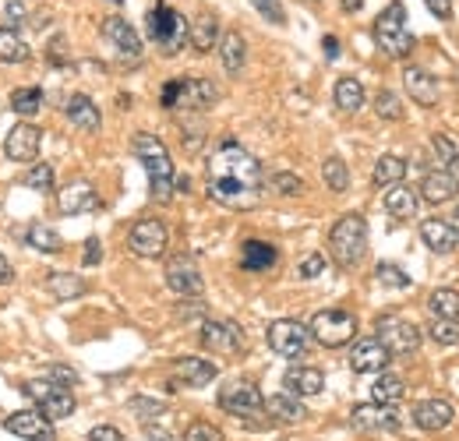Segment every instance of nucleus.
I'll use <instances>...</instances> for the list:
<instances>
[{
    "label": "nucleus",
    "instance_id": "f257e3e1",
    "mask_svg": "<svg viewBox=\"0 0 459 441\" xmlns=\"http://www.w3.org/2000/svg\"><path fill=\"white\" fill-rule=\"evenodd\" d=\"M209 198L226 208H255L262 201V163L237 145L234 138L219 142V149L209 156Z\"/></svg>",
    "mask_w": 459,
    "mask_h": 441
},
{
    "label": "nucleus",
    "instance_id": "f03ea898",
    "mask_svg": "<svg viewBox=\"0 0 459 441\" xmlns=\"http://www.w3.org/2000/svg\"><path fill=\"white\" fill-rule=\"evenodd\" d=\"M131 152L138 156V163H142L145 174H149V191H152V198H156V201H170V198H174V163H170L167 145H163L156 135L138 131V135L131 138Z\"/></svg>",
    "mask_w": 459,
    "mask_h": 441
},
{
    "label": "nucleus",
    "instance_id": "7ed1b4c3",
    "mask_svg": "<svg viewBox=\"0 0 459 441\" xmlns=\"http://www.w3.org/2000/svg\"><path fill=\"white\" fill-rule=\"evenodd\" d=\"M187 18H184L177 7H170L167 0H160L149 14H145V32L149 39L160 46L163 57H177L184 46H187Z\"/></svg>",
    "mask_w": 459,
    "mask_h": 441
},
{
    "label": "nucleus",
    "instance_id": "20e7f679",
    "mask_svg": "<svg viewBox=\"0 0 459 441\" xmlns=\"http://www.w3.org/2000/svg\"><path fill=\"white\" fill-rule=\"evenodd\" d=\"M329 251H332V258H336L340 268L361 265L367 251V223L361 212H347V216L336 219L332 233H329Z\"/></svg>",
    "mask_w": 459,
    "mask_h": 441
},
{
    "label": "nucleus",
    "instance_id": "39448f33",
    "mask_svg": "<svg viewBox=\"0 0 459 441\" xmlns=\"http://www.w3.org/2000/svg\"><path fill=\"white\" fill-rule=\"evenodd\" d=\"M374 43H378L381 53H389V57H396V61H403V57L414 53V36H410V29H406V7H403L399 0L389 4V7L374 18Z\"/></svg>",
    "mask_w": 459,
    "mask_h": 441
},
{
    "label": "nucleus",
    "instance_id": "423d86ee",
    "mask_svg": "<svg viewBox=\"0 0 459 441\" xmlns=\"http://www.w3.org/2000/svg\"><path fill=\"white\" fill-rule=\"evenodd\" d=\"M219 99V88L209 78H174L160 92L163 110H209Z\"/></svg>",
    "mask_w": 459,
    "mask_h": 441
},
{
    "label": "nucleus",
    "instance_id": "0eeeda50",
    "mask_svg": "<svg viewBox=\"0 0 459 441\" xmlns=\"http://www.w3.org/2000/svg\"><path fill=\"white\" fill-rule=\"evenodd\" d=\"M307 332H311V339H318L322 347L340 350V347L354 343V336H357V318H354L350 311H343V307H325V311H318V314L311 318Z\"/></svg>",
    "mask_w": 459,
    "mask_h": 441
},
{
    "label": "nucleus",
    "instance_id": "6e6552de",
    "mask_svg": "<svg viewBox=\"0 0 459 441\" xmlns=\"http://www.w3.org/2000/svg\"><path fill=\"white\" fill-rule=\"evenodd\" d=\"M21 392H25V399H32L36 403V410L46 417V421H64V417H71L75 413V392L71 388H64V385H53L50 378H36V381H25L21 385Z\"/></svg>",
    "mask_w": 459,
    "mask_h": 441
},
{
    "label": "nucleus",
    "instance_id": "1a4fd4ad",
    "mask_svg": "<svg viewBox=\"0 0 459 441\" xmlns=\"http://www.w3.org/2000/svg\"><path fill=\"white\" fill-rule=\"evenodd\" d=\"M378 343L385 347V350L392 353V356H406V353H417L421 347V329L414 325V322H406V318H399V314H385V318H378Z\"/></svg>",
    "mask_w": 459,
    "mask_h": 441
},
{
    "label": "nucleus",
    "instance_id": "9d476101",
    "mask_svg": "<svg viewBox=\"0 0 459 441\" xmlns=\"http://www.w3.org/2000/svg\"><path fill=\"white\" fill-rule=\"evenodd\" d=\"M167 244H170L167 223L163 219H152V216L138 219L131 226V233H127V248L138 258H160V255H167Z\"/></svg>",
    "mask_w": 459,
    "mask_h": 441
},
{
    "label": "nucleus",
    "instance_id": "9b49d317",
    "mask_svg": "<svg viewBox=\"0 0 459 441\" xmlns=\"http://www.w3.org/2000/svg\"><path fill=\"white\" fill-rule=\"evenodd\" d=\"M266 339H269L273 353L286 356V360L304 356L307 347H311V332H307V325H300L297 318H279V322H273L269 332H266Z\"/></svg>",
    "mask_w": 459,
    "mask_h": 441
},
{
    "label": "nucleus",
    "instance_id": "f8f14e48",
    "mask_svg": "<svg viewBox=\"0 0 459 441\" xmlns=\"http://www.w3.org/2000/svg\"><path fill=\"white\" fill-rule=\"evenodd\" d=\"M262 406H266V396L248 381H234V385H226L219 392V410H226L230 417L248 421V417H258Z\"/></svg>",
    "mask_w": 459,
    "mask_h": 441
},
{
    "label": "nucleus",
    "instance_id": "ddd939ff",
    "mask_svg": "<svg viewBox=\"0 0 459 441\" xmlns=\"http://www.w3.org/2000/svg\"><path fill=\"white\" fill-rule=\"evenodd\" d=\"M201 347L223 353V356H234V353L244 350V332L230 318H212V322H201Z\"/></svg>",
    "mask_w": 459,
    "mask_h": 441
},
{
    "label": "nucleus",
    "instance_id": "4468645a",
    "mask_svg": "<svg viewBox=\"0 0 459 441\" xmlns=\"http://www.w3.org/2000/svg\"><path fill=\"white\" fill-rule=\"evenodd\" d=\"M39 142H43V131L32 127V124H14L4 138V156L11 163H36L39 156Z\"/></svg>",
    "mask_w": 459,
    "mask_h": 441
},
{
    "label": "nucleus",
    "instance_id": "2eb2a0df",
    "mask_svg": "<svg viewBox=\"0 0 459 441\" xmlns=\"http://www.w3.org/2000/svg\"><path fill=\"white\" fill-rule=\"evenodd\" d=\"M4 428L25 441H57L53 421H46L39 410H18V413L4 417Z\"/></svg>",
    "mask_w": 459,
    "mask_h": 441
},
{
    "label": "nucleus",
    "instance_id": "dca6fc26",
    "mask_svg": "<svg viewBox=\"0 0 459 441\" xmlns=\"http://www.w3.org/2000/svg\"><path fill=\"white\" fill-rule=\"evenodd\" d=\"M350 424L357 431H399L403 417L396 406H381V403H367V406H354Z\"/></svg>",
    "mask_w": 459,
    "mask_h": 441
},
{
    "label": "nucleus",
    "instance_id": "f3484780",
    "mask_svg": "<svg viewBox=\"0 0 459 441\" xmlns=\"http://www.w3.org/2000/svg\"><path fill=\"white\" fill-rule=\"evenodd\" d=\"M102 36L117 46V53L124 57V61H142V36L135 32V25L131 21H124V18H102Z\"/></svg>",
    "mask_w": 459,
    "mask_h": 441
},
{
    "label": "nucleus",
    "instance_id": "a211bd4d",
    "mask_svg": "<svg viewBox=\"0 0 459 441\" xmlns=\"http://www.w3.org/2000/svg\"><path fill=\"white\" fill-rule=\"evenodd\" d=\"M389 360H392V353L378 343V336L357 339L354 350H350V367H354L357 374H381V371L389 367Z\"/></svg>",
    "mask_w": 459,
    "mask_h": 441
},
{
    "label": "nucleus",
    "instance_id": "6ab92c4d",
    "mask_svg": "<svg viewBox=\"0 0 459 441\" xmlns=\"http://www.w3.org/2000/svg\"><path fill=\"white\" fill-rule=\"evenodd\" d=\"M167 286L177 293V297H201L205 290V279L198 272V265L191 258H174L167 265Z\"/></svg>",
    "mask_w": 459,
    "mask_h": 441
},
{
    "label": "nucleus",
    "instance_id": "aec40b11",
    "mask_svg": "<svg viewBox=\"0 0 459 441\" xmlns=\"http://www.w3.org/2000/svg\"><path fill=\"white\" fill-rule=\"evenodd\" d=\"M453 417H456V410L446 399H421L414 406V424L421 431H446L453 424Z\"/></svg>",
    "mask_w": 459,
    "mask_h": 441
},
{
    "label": "nucleus",
    "instance_id": "412c9836",
    "mask_svg": "<svg viewBox=\"0 0 459 441\" xmlns=\"http://www.w3.org/2000/svg\"><path fill=\"white\" fill-rule=\"evenodd\" d=\"M57 205H61L64 216H82V212H95L99 208V194L92 191L89 180H71L68 187H61Z\"/></svg>",
    "mask_w": 459,
    "mask_h": 441
},
{
    "label": "nucleus",
    "instance_id": "4be33fe9",
    "mask_svg": "<svg viewBox=\"0 0 459 441\" xmlns=\"http://www.w3.org/2000/svg\"><path fill=\"white\" fill-rule=\"evenodd\" d=\"M459 194V180L453 170H446V167H439V170H428L424 180H421V198L428 201V205H442V201H449V198H456Z\"/></svg>",
    "mask_w": 459,
    "mask_h": 441
},
{
    "label": "nucleus",
    "instance_id": "5701e85b",
    "mask_svg": "<svg viewBox=\"0 0 459 441\" xmlns=\"http://www.w3.org/2000/svg\"><path fill=\"white\" fill-rule=\"evenodd\" d=\"M174 374H177V381H184L187 388H205L219 374V367L212 360H201V356H177L174 360Z\"/></svg>",
    "mask_w": 459,
    "mask_h": 441
},
{
    "label": "nucleus",
    "instance_id": "b1692460",
    "mask_svg": "<svg viewBox=\"0 0 459 441\" xmlns=\"http://www.w3.org/2000/svg\"><path fill=\"white\" fill-rule=\"evenodd\" d=\"M283 388H286V396H297V399L318 396L325 388V374L318 367H290L283 374Z\"/></svg>",
    "mask_w": 459,
    "mask_h": 441
},
{
    "label": "nucleus",
    "instance_id": "393cba45",
    "mask_svg": "<svg viewBox=\"0 0 459 441\" xmlns=\"http://www.w3.org/2000/svg\"><path fill=\"white\" fill-rule=\"evenodd\" d=\"M403 86H406L414 102H421V106H439V82H435L424 68L410 64V68L403 71Z\"/></svg>",
    "mask_w": 459,
    "mask_h": 441
},
{
    "label": "nucleus",
    "instance_id": "a878e982",
    "mask_svg": "<svg viewBox=\"0 0 459 441\" xmlns=\"http://www.w3.org/2000/svg\"><path fill=\"white\" fill-rule=\"evenodd\" d=\"M421 241L435 251V255H449V251H456V230H453V223L449 219H424L421 223Z\"/></svg>",
    "mask_w": 459,
    "mask_h": 441
},
{
    "label": "nucleus",
    "instance_id": "bb28decb",
    "mask_svg": "<svg viewBox=\"0 0 459 441\" xmlns=\"http://www.w3.org/2000/svg\"><path fill=\"white\" fill-rule=\"evenodd\" d=\"M64 113H68V120L78 127V131H99L102 127V117H99V106L92 102L86 92H75L71 99H68V106H64Z\"/></svg>",
    "mask_w": 459,
    "mask_h": 441
},
{
    "label": "nucleus",
    "instance_id": "cd10ccee",
    "mask_svg": "<svg viewBox=\"0 0 459 441\" xmlns=\"http://www.w3.org/2000/svg\"><path fill=\"white\" fill-rule=\"evenodd\" d=\"M216 50H219V61H223V68L230 75H241L244 71V64H248V43H244L241 32H223L219 43H216Z\"/></svg>",
    "mask_w": 459,
    "mask_h": 441
},
{
    "label": "nucleus",
    "instance_id": "c85d7f7f",
    "mask_svg": "<svg viewBox=\"0 0 459 441\" xmlns=\"http://www.w3.org/2000/svg\"><path fill=\"white\" fill-rule=\"evenodd\" d=\"M385 212L396 219V223H410L417 216V194L406 187V184H392L385 191Z\"/></svg>",
    "mask_w": 459,
    "mask_h": 441
},
{
    "label": "nucleus",
    "instance_id": "c756f323",
    "mask_svg": "<svg viewBox=\"0 0 459 441\" xmlns=\"http://www.w3.org/2000/svg\"><path fill=\"white\" fill-rule=\"evenodd\" d=\"M262 410H266L273 421H279V424H300V421L307 417L304 403H300L297 396H286V392H275V396H269Z\"/></svg>",
    "mask_w": 459,
    "mask_h": 441
},
{
    "label": "nucleus",
    "instance_id": "7c9ffc66",
    "mask_svg": "<svg viewBox=\"0 0 459 441\" xmlns=\"http://www.w3.org/2000/svg\"><path fill=\"white\" fill-rule=\"evenodd\" d=\"M279 262V251H275L269 241H244L241 248V268L248 272H269Z\"/></svg>",
    "mask_w": 459,
    "mask_h": 441
},
{
    "label": "nucleus",
    "instance_id": "2f4dec72",
    "mask_svg": "<svg viewBox=\"0 0 459 441\" xmlns=\"http://www.w3.org/2000/svg\"><path fill=\"white\" fill-rule=\"evenodd\" d=\"M21 241H25L29 248L43 251V255H61V251H64L61 233H57L53 226H46V223H32V226H25V230H21Z\"/></svg>",
    "mask_w": 459,
    "mask_h": 441
},
{
    "label": "nucleus",
    "instance_id": "473e14b6",
    "mask_svg": "<svg viewBox=\"0 0 459 441\" xmlns=\"http://www.w3.org/2000/svg\"><path fill=\"white\" fill-rule=\"evenodd\" d=\"M187 43L194 46V53H212L216 43H219V25H216V18H212V14L194 18V25L187 29Z\"/></svg>",
    "mask_w": 459,
    "mask_h": 441
},
{
    "label": "nucleus",
    "instance_id": "72a5a7b5",
    "mask_svg": "<svg viewBox=\"0 0 459 441\" xmlns=\"http://www.w3.org/2000/svg\"><path fill=\"white\" fill-rule=\"evenodd\" d=\"M46 290H50L57 300H75V297H82L89 286H86L82 275H71V272H50Z\"/></svg>",
    "mask_w": 459,
    "mask_h": 441
},
{
    "label": "nucleus",
    "instance_id": "f704fd0d",
    "mask_svg": "<svg viewBox=\"0 0 459 441\" xmlns=\"http://www.w3.org/2000/svg\"><path fill=\"white\" fill-rule=\"evenodd\" d=\"M32 57L29 43L14 29H0V64H25Z\"/></svg>",
    "mask_w": 459,
    "mask_h": 441
},
{
    "label": "nucleus",
    "instance_id": "c9c22d12",
    "mask_svg": "<svg viewBox=\"0 0 459 441\" xmlns=\"http://www.w3.org/2000/svg\"><path fill=\"white\" fill-rule=\"evenodd\" d=\"M332 99H336V106H340L343 113H357V110L365 106V86H361L357 78H340Z\"/></svg>",
    "mask_w": 459,
    "mask_h": 441
},
{
    "label": "nucleus",
    "instance_id": "e433bc0d",
    "mask_svg": "<svg viewBox=\"0 0 459 441\" xmlns=\"http://www.w3.org/2000/svg\"><path fill=\"white\" fill-rule=\"evenodd\" d=\"M403 396H406V385H403V378H396V374H381V378L371 385V399L381 403V406H396Z\"/></svg>",
    "mask_w": 459,
    "mask_h": 441
},
{
    "label": "nucleus",
    "instance_id": "4c0bfd02",
    "mask_svg": "<svg viewBox=\"0 0 459 441\" xmlns=\"http://www.w3.org/2000/svg\"><path fill=\"white\" fill-rule=\"evenodd\" d=\"M374 184L378 187H392V184H403V176H406V163L399 159V156H381L378 163H374Z\"/></svg>",
    "mask_w": 459,
    "mask_h": 441
},
{
    "label": "nucleus",
    "instance_id": "58836bf2",
    "mask_svg": "<svg viewBox=\"0 0 459 441\" xmlns=\"http://www.w3.org/2000/svg\"><path fill=\"white\" fill-rule=\"evenodd\" d=\"M428 311L435 318H459V293L449 286H439L431 297H428Z\"/></svg>",
    "mask_w": 459,
    "mask_h": 441
},
{
    "label": "nucleus",
    "instance_id": "ea45409f",
    "mask_svg": "<svg viewBox=\"0 0 459 441\" xmlns=\"http://www.w3.org/2000/svg\"><path fill=\"white\" fill-rule=\"evenodd\" d=\"M322 176H325V187H329L332 194H343V191L350 187V170H347V163H343L340 156H329V159L322 163Z\"/></svg>",
    "mask_w": 459,
    "mask_h": 441
},
{
    "label": "nucleus",
    "instance_id": "a19ab883",
    "mask_svg": "<svg viewBox=\"0 0 459 441\" xmlns=\"http://www.w3.org/2000/svg\"><path fill=\"white\" fill-rule=\"evenodd\" d=\"M11 110L21 117H32L43 110V88H14L11 92Z\"/></svg>",
    "mask_w": 459,
    "mask_h": 441
},
{
    "label": "nucleus",
    "instance_id": "79ce46f5",
    "mask_svg": "<svg viewBox=\"0 0 459 441\" xmlns=\"http://www.w3.org/2000/svg\"><path fill=\"white\" fill-rule=\"evenodd\" d=\"M21 184L36 194H50L53 191V167L50 163H32V170L21 176Z\"/></svg>",
    "mask_w": 459,
    "mask_h": 441
},
{
    "label": "nucleus",
    "instance_id": "37998d69",
    "mask_svg": "<svg viewBox=\"0 0 459 441\" xmlns=\"http://www.w3.org/2000/svg\"><path fill=\"white\" fill-rule=\"evenodd\" d=\"M428 336L439 347H459V318H435L428 325Z\"/></svg>",
    "mask_w": 459,
    "mask_h": 441
},
{
    "label": "nucleus",
    "instance_id": "c03bdc74",
    "mask_svg": "<svg viewBox=\"0 0 459 441\" xmlns=\"http://www.w3.org/2000/svg\"><path fill=\"white\" fill-rule=\"evenodd\" d=\"M374 275H378V282H381V286H392V290H410V286H414V279H410L399 265H392V262H381L378 268H374Z\"/></svg>",
    "mask_w": 459,
    "mask_h": 441
},
{
    "label": "nucleus",
    "instance_id": "a18cd8bd",
    "mask_svg": "<svg viewBox=\"0 0 459 441\" xmlns=\"http://www.w3.org/2000/svg\"><path fill=\"white\" fill-rule=\"evenodd\" d=\"M374 113H378L381 120H403V102H399V95L389 92V88H381V92L374 95Z\"/></svg>",
    "mask_w": 459,
    "mask_h": 441
},
{
    "label": "nucleus",
    "instance_id": "49530a36",
    "mask_svg": "<svg viewBox=\"0 0 459 441\" xmlns=\"http://www.w3.org/2000/svg\"><path fill=\"white\" fill-rule=\"evenodd\" d=\"M431 145H435L439 159L446 163V170H453V167L459 163V142L456 138H449V135H442V131H439V135L431 138Z\"/></svg>",
    "mask_w": 459,
    "mask_h": 441
},
{
    "label": "nucleus",
    "instance_id": "de8ad7c7",
    "mask_svg": "<svg viewBox=\"0 0 459 441\" xmlns=\"http://www.w3.org/2000/svg\"><path fill=\"white\" fill-rule=\"evenodd\" d=\"M269 187H273L275 194H283V198H297V194H304V180L297 174H273L269 176Z\"/></svg>",
    "mask_w": 459,
    "mask_h": 441
},
{
    "label": "nucleus",
    "instance_id": "09e8293b",
    "mask_svg": "<svg viewBox=\"0 0 459 441\" xmlns=\"http://www.w3.org/2000/svg\"><path fill=\"white\" fill-rule=\"evenodd\" d=\"M131 413H138L145 424H152V421H160V417L167 413V406L156 403V399H142V396H138V399H131Z\"/></svg>",
    "mask_w": 459,
    "mask_h": 441
},
{
    "label": "nucleus",
    "instance_id": "8fccbe9b",
    "mask_svg": "<svg viewBox=\"0 0 459 441\" xmlns=\"http://www.w3.org/2000/svg\"><path fill=\"white\" fill-rule=\"evenodd\" d=\"M184 441H223V431L216 424H205V421H194L187 431H184Z\"/></svg>",
    "mask_w": 459,
    "mask_h": 441
},
{
    "label": "nucleus",
    "instance_id": "3c124183",
    "mask_svg": "<svg viewBox=\"0 0 459 441\" xmlns=\"http://www.w3.org/2000/svg\"><path fill=\"white\" fill-rule=\"evenodd\" d=\"M255 4V11L266 18V21H273V25H286V11H283V4L279 0H251Z\"/></svg>",
    "mask_w": 459,
    "mask_h": 441
},
{
    "label": "nucleus",
    "instance_id": "603ef678",
    "mask_svg": "<svg viewBox=\"0 0 459 441\" xmlns=\"http://www.w3.org/2000/svg\"><path fill=\"white\" fill-rule=\"evenodd\" d=\"M46 378H50L53 385H64V388L78 385V371H71V367H64V363H50V367H46Z\"/></svg>",
    "mask_w": 459,
    "mask_h": 441
},
{
    "label": "nucleus",
    "instance_id": "864d4df0",
    "mask_svg": "<svg viewBox=\"0 0 459 441\" xmlns=\"http://www.w3.org/2000/svg\"><path fill=\"white\" fill-rule=\"evenodd\" d=\"M322 272H325V258H322V255H307V258L300 262V268H297L300 279H318Z\"/></svg>",
    "mask_w": 459,
    "mask_h": 441
},
{
    "label": "nucleus",
    "instance_id": "5fc2aeb1",
    "mask_svg": "<svg viewBox=\"0 0 459 441\" xmlns=\"http://www.w3.org/2000/svg\"><path fill=\"white\" fill-rule=\"evenodd\" d=\"M82 262L89 265V268L102 262V244H99V237H89V241H86V255H82Z\"/></svg>",
    "mask_w": 459,
    "mask_h": 441
},
{
    "label": "nucleus",
    "instance_id": "6e6d98bb",
    "mask_svg": "<svg viewBox=\"0 0 459 441\" xmlns=\"http://www.w3.org/2000/svg\"><path fill=\"white\" fill-rule=\"evenodd\" d=\"M89 441H124V435L117 428H110V424H99V428L89 431Z\"/></svg>",
    "mask_w": 459,
    "mask_h": 441
},
{
    "label": "nucleus",
    "instance_id": "4d7b16f0",
    "mask_svg": "<svg viewBox=\"0 0 459 441\" xmlns=\"http://www.w3.org/2000/svg\"><path fill=\"white\" fill-rule=\"evenodd\" d=\"M424 4H428V11H431L435 18H442V21L453 18V0H424Z\"/></svg>",
    "mask_w": 459,
    "mask_h": 441
},
{
    "label": "nucleus",
    "instance_id": "13d9d810",
    "mask_svg": "<svg viewBox=\"0 0 459 441\" xmlns=\"http://www.w3.org/2000/svg\"><path fill=\"white\" fill-rule=\"evenodd\" d=\"M7 21H11V25H21V21H25V7H21V0H7Z\"/></svg>",
    "mask_w": 459,
    "mask_h": 441
},
{
    "label": "nucleus",
    "instance_id": "bf43d9fd",
    "mask_svg": "<svg viewBox=\"0 0 459 441\" xmlns=\"http://www.w3.org/2000/svg\"><path fill=\"white\" fill-rule=\"evenodd\" d=\"M322 50H325L329 61H336V57H340V39H336V36H325V39H322Z\"/></svg>",
    "mask_w": 459,
    "mask_h": 441
},
{
    "label": "nucleus",
    "instance_id": "052dcab7",
    "mask_svg": "<svg viewBox=\"0 0 459 441\" xmlns=\"http://www.w3.org/2000/svg\"><path fill=\"white\" fill-rule=\"evenodd\" d=\"M11 279H14V268H11V262L0 255V286H4V282H11Z\"/></svg>",
    "mask_w": 459,
    "mask_h": 441
},
{
    "label": "nucleus",
    "instance_id": "680f3d73",
    "mask_svg": "<svg viewBox=\"0 0 459 441\" xmlns=\"http://www.w3.org/2000/svg\"><path fill=\"white\" fill-rule=\"evenodd\" d=\"M145 435H149V441H170V431H160L152 424H145Z\"/></svg>",
    "mask_w": 459,
    "mask_h": 441
},
{
    "label": "nucleus",
    "instance_id": "e2e57ef3",
    "mask_svg": "<svg viewBox=\"0 0 459 441\" xmlns=\"http://www.w3.org/2000/svg\"><path fill=\"white\" fill-rule=\"evenodd\" d=\"M340 4H343V11H347V14H354V11H361V7H365V0H340Z\"/></svg>",
    "mask_w": 459,
    "mask_h": 441
},
{
    "label": "nucleus",
    "instance_id": "0e129e2a",
    "mask_svg": "<svg viewBox=\"0 0 459 441\" xmlns=\"http://www.w3.org/2000/svg\"><path fill=\"white\" fill-rule=\"evenodd\" d=\"M453 230H456V241H459V208L453 212Z\"/></svg>",
    "mask_w": 459,
    "mask_h": 441
},
{
    "label": "nucleus",
    "instance_id": "69168bd1",
    "mask_svg": "<svg viewBox=\"0 0 459 441\" xmlns=\"http://www.w3.org/2000/svg\"><path fill=\"white\" fill-rule=\"evenodd\" d=\"M453 174H456V180H459V163H456V167H453Z\"/></svg>",
    "mask_w": 459,
    "mask_h": 441
},
{
    "label": "nucleus",
    "instance_id": "338daca9",
    "mask_svg": "<svg viewBox=\"0 0 459 441\" xmlns=\"http://www.w3.org/2000/svg\"><path fill=\"white\" fill-rule=\"evenodd\" d=\"M113 4H124V0H113Z\"/></svg>",
    "mask_w": 459,
    "mask_h": 441
}]
</instances>
